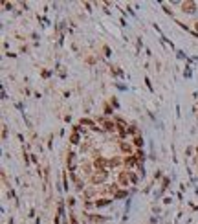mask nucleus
Returning a JSON list of instances; mask_svg holds the SVG:
<instances>
[{
  "instance_id": "1",
  "label": "nucleus",
  "mask_w": 198,
  "mask_h": 224,
  "mask_svg": "<svg viewBox=\"0 0 198 224\" xmlns=\"http://www.w3.org/2000/svg\"><path fill=\"white\" fill-rule=\"evenodd\" d=\"M106 177H108L106 169H105V171H95V173L90 177V182H92L94 186H99V184H103V182L106 180Z\"/></svg>"
},
{
  "instance_id": "2",
  "label": "nucleus",
  "mask_w": 198,
  "mask_h": 224,
  "mask_svg": "<svg viewBox=\"0 0 198 224\" xmlns=\"http://www.w3.org/2000/svg\"><path fill=\"white\" fill-rule=\"evenodd\" d=\"M182 11L184 13H195L196 11V4L195 2H184L182 4Z\"/></svg>"
},
{
  "instance_id": "3",
  "label": "nucleus",
  "mask_w": 198,
  "mask_h": 224,
  "mask_svg": "<svg viewBox=\"0 0 198 224\" xmlns=\"http://www.w3.org/2000/svg\"><path fill=\"white\" fill-rule=\"evenodd\" d=\"M106 164H108V162H106L103 156H97V158L94 160V165H95L97 171H105V165H106Z\"/></svg>"
},
{
  "instance_id": "4",
  "label": "nucleus",
  "mask_w": 198,
  "mask_h": 224,
  "mask_svg": "<svg viewBox=\"0 0 198 224\" xmlns=\"http://www.w3.org/2000/svg\"><path fill=\"white\" fill-rule=\"evenodd\" d=\"M118 184H119V186H127V184H129V171H121V173H119Z\"/></svg>"
},
{
  "instance_id": "5",
  "label": "nucleus",
  "mask_w": 198,
  "mask_h": 224,
  "mask_svg": "<svg viewBox=\"0 0 198 224\" xmlns=\"http://www.w3.org/2000/svg\"><path fill=\"white\" fill-rule=\"evenodd\" d=\"M110 202H112L110 199H99V200L94 202V206H95V208H105V206H108Z\"/></svg>"
},
{
  "instance_id": "6",
  "label": "nucleus",
  "mask_w": 198,
  "mask_h": 224,
  "mask_svg": "<svg viewBox=\"0 0 198 224\" xmlns=\"http://www.w3.org/2000/svg\"><path fill=\"white\" fill-rule=\"evenodd\" d=\"M103 127H105V131H114V129H116V123L110 121V120H105V121H103Z\"/></svg>"
},
{
  "instance_id": "7",
  "label": "nucleus",
  "mask_w": 198,
  "mask_h": 224,
  "mask_svg": "<svg viewBox=\"0 0 198 224\" xmlns=\"http://www.w3.org/2000/svg\"><path fill=\"white\" fill-rule=\"evenodd\" d=\"M136 162H138V160H136V156H127V158L123 160V164H125L127 167H132V165H134Z\"/></svg>"
},
{
  "instance_id": "8",
  "label": "nucleus",
  "mask_w": 198,
  "mask_h": 224,
  "mask_svg": "<svg viewBox=\"0 0 198 224\" xmlns=\"http://www.w3.org/2000/svg\"><path fill=\"white\" fill-rule=\"evenodd\" d=\"M81 125H88V127H92V129H97L95 123H94L92 120H88V118H83V120H81Z\"/></svg>"
},
{
  "instance_id": "9",
  "label": "nucleus",
  "mask_w": 198,
  "mask_h": 224,
  "mask_svg": "<svg viewBox=\"0 0 198 224\" xmlns=\"http://www.w3.org/2000/svg\"><path fill=\"white\" fill-rule=\"evenodd\" d=\"M127 195H129V193H127L125 189H119V191H118V193L114 195V200H119V199H125Z\"/></svg>"
},
{
  "instance_id": "10",
  "label": "nucleus",
  "mask_w": 198,
  "mask_h": 224,
  "mask_svg": "<svg viewBox=\"0 0 198 224\" xmlns=\"http://www.w3.org/2000/svg\"><path fill=\"white\" fill-rule=\"evenodd\" d=\"M79 140H81V136H79L77 132H73V134L70 136V143H73V145H75V143H79Z\"/></svg>"
},
{
  "instance_id": "11",
  "label": "nucleus",
  "mask_w": 198,
  "mask_h": 224,
  "mask_svg": "<svg viewBox=\"0 0 198 224\" xmlns=\"http://www.w3.org/2000/svg\"><path fill=\"white\" fill-rule=\"evenodd\" d=\"M134 145H136V147H143V136L138 134V136L134 138Z\"/></svg>"
},
{
  "instance_id": "12",
  "label": "nucleus",
  "mask_w": 198,
  "mask_h": 224,
  "mask_svg": "<svg viewBox=\"0 0 198 224\" xmlns=\"http://www.w3.org/2000/svg\"><path fill=\"white\" fill-rule=\"evenodd\" d=\"M119 147H121V151H123V153H130V151H132V147H130L129 143H125V142H121V143H119Z\"/></svg>"
},
{
  "instance_id": "13",
  "label": "nucleus",
  "mask_w": 198,
  "mask_h": 224,
  "mask_svg": "<svg viewBox=\"0 0 198 224\" xmlns=\"http://www.w3.org/2000/svg\"><path fill=\"white\" fill-rule=\"evenodd\" d=\"M108 165H110V167L119 165V158H110V160H108Z\"/></svg>"
},
{
  "instance_id": "14",
  "label": "nucleus",
  "mask_w": 198,
  "mask_h": 224,
  "mask_svg": "<svg viewBox=\"0 0 198 224\" xmlns=\"http://www.w3.org/2000/svg\"><path fill=\"white\" fill-rule=\"evenodd\" d=\"M134 156H136V160H138V162H143V156H145V154H143V151H136V154H134Z\"/></svg>"
},
{
  "instance_id": "15",
  "label": "nucleus",
  "mask_w": 198,
  "mask_h": 224,
  "mask_svg": "<svg viewBox=\"0 0 198 224\" xmlns=\"http://www.w3.org/2000/svg\"><path fill=\"white\" fill-rule=\"evenodd\" d=\"M129 132H130V134H136V136H138V129H136V125H130V127H129Z\"/></svg>"
},
{
  "instance_id": "16",
  "label": "nucleus",
  "mask_w": 198,
  "mask_h": 224,
  "mask_svg": "<svg viewBox=\"0 0 198 224\" xmlns=\"http://www.w3.org/2000/svg\"><path fill=\"white\" fill-rule=\"evenodd\" d=\"M6 138H7V127L2 125V140H6Z\"/></svg>"
},
{
  "instance_id": "17",
  "label": "nucleus",
  "mask_w": 198,
  "mask_h": 224,
  "mask_svg": "<svg viewBox=\"0 0 198 224\" xmlns=\"http://www.w3.org/2000/svg\"><path fill=\"white\" fill-rule=\"evenodd\" d=\"M105 114H106V116H110V114H112V108H110V105H108V103L105 105Z\"/></svg>"
},
{
  "instance_id": "18",
  "label": "nucleus",
  "mask_w": 198,
  "mask_h": 224,
  "mask_svg": "<svg viewBox=\"0 0 198 224\" xmlns=\"http://www.w3.org/2000/svg\"><path fill=\"white\" fill-rule=\"evenodd\" d=\"M129 178H130V182H134V184L138 182V177H136L134 173H129Z\"/></svg>"
},
{
  "instance_id": "19",
  "label": "nucleus",
  "mask_w": 198,
  "mask_h": 224,
  "mask_svg": "<svg viewBox=\"0 0 198 224\" xmlns=\"http://www.w3.org/2000/svg\"><path fill=\"white\" fill-rule=\"evenodd\" d=\"M167 186H169V178H163V182H162V188H163V189H165V188H167Z\"/></svg>"
},
{
  "instance_id": "20",
  "label": "nucleus",
  "mask_w": 198,
  "mask_h": 224,
  "mask_svg": "<svg viewBox=\"0 0 198 224\" xmlns=\"http://www.w3.org/2000/svg\"><path fill=\"white\" fill-rule=\"evenodd\" d=\"M70 222L72 224H79L77 222V219H75V215H70Z\"/></svg>"
},
{
  "instance_id": "21",
  "label": "nucleus",
  "mask_w": 198,
  "mask_h": 224,
  "mask_svg": "<svg viewBox=\"0 0 198 224\" xmlns=\"http://www.w3.org/2000/svg\"><path fill=\"white\" fill-rule=\"evenodd\" d=\"M103 51H105V55H110V48L108 46H103Z\"/></svg>"
},
{
  "instance_id": "22",
  "label": "nucleus",
  "mask_w": 198,
  "mask_h": 224,
  "mask_svg": "<svg viewBox=\"0 0 198 224\" xmlns=\"http://www.w3.org/2000/svg\"><path fill=\"white\" fill-rule=\"evenodd\" d=\"M145 83H147V86H149V90H152V85H151V81H149V77H145Z\"/></svg>"
},
{
  "instance_id": "23",
  "label": "nucleus",
  "mask_w": 198,
  "mask_h": 224,
  "mask_svg": "<svg viewBox=\"0 0 198 224\" xmlns=\"http://www.w3.org/2000/svg\"><path fill=\"white\" fill-rule=\"evenodd\" d=\"M196 31H198V22H196Z\"/></svg>"
}]
</instances>
